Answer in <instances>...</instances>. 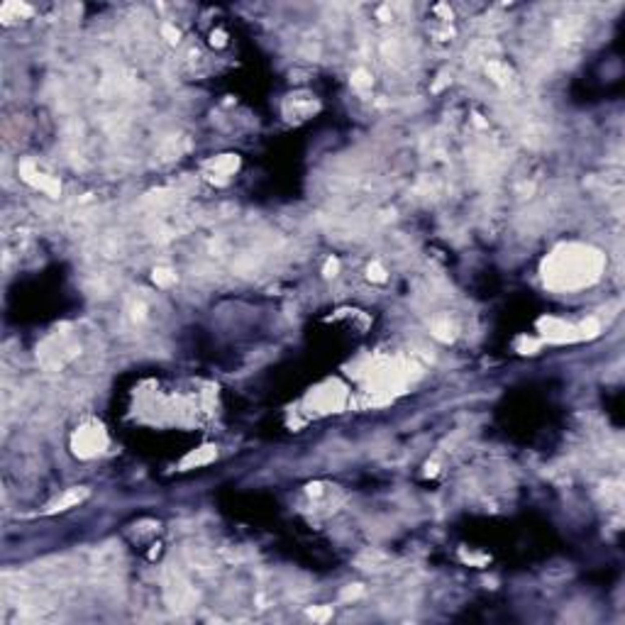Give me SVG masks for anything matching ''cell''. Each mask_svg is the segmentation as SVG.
<instances>
[{
	"mask_svg": "<svg viewBox=\"0 0 625 625\" xmlns=\"http://www.w3.org/2000/svg\"><path fill=\"white\" fill-rule=\"evenodd\" d=\"M603 257L588 247L569 245L557 249L545 264V281L552 288H581L598 279Z\"/></svg>",
	"mask_w": 625,
	"mask_h": 625,
	"instance_id": "6da1fadb",
	"label": "cell"
},
{
	"mask_svg": "<svg viewBox=\"0 0 625 625\" xmlns=\"http://www.w3.org/2000/svg\"><path fill=\"white\" fill-rule=\"evenodd\" d=\"M352 83H354L357 88H366V86H371V78H369V74H366V71H357V74H354V78H352Z\"/></svg>",
	"mask_w": 625,
	"mask_h": 625,
	"instance_id": "52a82bcc",
	"label": "cell"
},
{
	"mask_svg": "<svg viewBox=\"0 0 625 625\" xmlns=\"http://www.w3.org/2000/svg\"><path fill=\"white\" fill-rule=\"evenodd\" d=\"M103 442H105V437H103L100 430H95V428L81 430L78 437H76V447L81 450V455H95V452H100Z\"/></svg>",
	"mask_w": 625,
	"mask_h": 625,
	"instance_id": "7a4b0ae2",
	"label": "cell"
},
{
	"mask_svg": "<svg viewBox=\"0 0 625 625\" xmlns=\"http://www.w3.org/2000/svg\"><path fill=\"white\" fill-rule=\"evenodd\" d=\"M213 457H215V450H210V447H208V452H198V455L193 452V455L183 462V467H188V464H195V467H198V464H205V462H210Z\"/></svg>",
	"mask_w": 625,
	"mask_h": 625,
	"instance_id": "5b68a950",
	"label": "cell"
},
{
	"mask_svg": "<svg viewBox=\"0 0 625 625\" xmlns=\"http://www.w3.org/2000/svg\"><path fill=\"white\" fill-rule=\"evenodd\" d=\"M83 498H86V491H83V489H81V491H78V489H74V491H69L66 496H64V498H59L57 503H54V511H66V508H71V506L81 503Z\"/></svg>",
	"mask_w": 625,
	"mask_h": 625,
	"instance_id": "3957f363",
	"label": "cell"
},
{
	"mask_svg": "<svg viewBox=\"0 0 625 625\" xmlns=\"http://www.w3.org/2000/svg\"><path fill=\"white\" fill-rule=\"evenodd\" d=\"M164 37L169 39V42H178V30H173L171 25H166L164 27Z\"/></svg>",
	"mask_w": 625,
	"mask_h": 625,
	"instance_id": "ba28073f",
	"label": "cell"
},
{
	"mask_svg": "<svg viewBox=\"0 0 625 625\" xmlns=\"http://www.w3.org/2000/svg\"><path fill=\"white\" fill-rule=\"evenodd\" d=\"M325 271H327V276H332V274L337 271V262H327V266H325Z\"/></svg>",
	"mask_w": 625,
	"mask_h": 625,
	"instance_id": "9c48e42d",
	"label": "cell"
},
{
	"mask_svg": "<svg viewBox=\"0 0 625 625\" xmlns=\"http://www.w3.org/2000/svg\"><path fill=\"white\" fill-rule=\"evenodd\" d=\"M489 71L493 74V78H496L498 83H508V81H511V69H508V66H501V64H491V66H489Z\"/></svg>",
	"mask_w": 625,
	"mask_h": 625,
	"instance_id": "277c9868",
	"label": "cell"
},
{
	"mask_svg": "<svg viewBox=\"0 0 625 625\" xmlns=\"http://www.w3.org/2000/svg\"><path fill=\"white\" fill-rule=\"evenodd\" d=\"M154 281L161 284V286H169V284L176 281V274H171L169 269H156V271H154Z\"/></svg>",
	"mask_w": 625,
	"mask_h": 625,
	"instance_id": "8992f818",
	"label": "cell"
}]
</instances>
